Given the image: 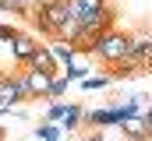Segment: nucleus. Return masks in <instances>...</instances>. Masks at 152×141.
Segmentation results:
<instances>
[{
	"label": "nucleus",
	"instance_id": "1",
	"mask_svg": "<svg viewBox=\"0 0 152 141\" xmlns=\"http://www.w3.org/2000/svg\"><path fill=\"white\" fill-rule=\"evenodd\" d=\"M127 46H131V35L117 32L113 25L106 28V32H99L88 46H85V53H92V57H99L103 64H113V60H120L124 53H127Z\"/></svg>",
	"mask_w": 152,
	"mask_h": 141
},
{
	"label": "nucleus",
	"instance_id": "2",
	"mask_svg": "<svg viewBox=\"0 0 152 141\" xmlns=\"http://www.w3.org/2000/svg\"><path fill=\"white\" fill-rule=\"evenodd\" d=\"M21 102H28L21 78H18V74H0V106L14 109V106H21Z\"/></svg>",
	"mask_w": 152,
	"mask_h": 141
},
{
	"label": "nucleus",
	"instance_id": "3",
	"mask_svg": "<svg viewBox=\"0 0 152 141\" xmlns=\"http://www.w3.org/2000/svg\"><path fill=\"white\" fill-rule=\"evenodd\" d=\"M18 78H21V85H25V95H28V99H46V95H50V78H53V74L36 70V67H25Z\"/></svg>",
	"mask_w": 152,
	"mask_h": 141
},
{
	"label": "nucleus",
	"instance_id": "4",
	"mask_svg": "<svg viewBox=\"0 0 152 141\" xmlns=\"http://www.w3.org/2000/svg\"><path fill=\"white\" fill-rule=\"evenodd\" d=\"M36 46H39V39H32V35H25V32H14V35H11V57H14L21 67L32 60Z\"/></svg>",
	"mask_w": 152,
	"mask_h": 141
},
{
	"label": "nucleus",
	"instance_id": "5",
	"mask_svg": "<svg viewBox=\"0 0 152 141\" xmlns=\"http://www.w3.org/2000/svg\"><path fill=\"white\" fill-rule=\"evenodd\" d=\"M117 127L124 131V138H127V141H149V127H145V113H134V116L120 120Z\"/></svg>",
	"mask_w": 152,
	"mask_h": 141
},
{
	"label": "nucleus",
	"instance_id": "6",
	"mask_svg": "<svg viewBox=\"0 0 152 141\" xmlns=\"http://www.w3.org/2000/svg\"><path fill=\"white\" fill-rule=\"evenodd\" d=\"M25 67H36V70H46V74H57V70H60V64L53 60L50 46H46V42H39V46H36V53H32V60H28Z\"/></svg>",
	"mask_w": 152,
	"mask_h": 141
},
{
	"label": "nucleus",
	"instance_id": "7",
	"mask_svg": "<svg viewBox=\"0 0 152 141\" xmlns=\"http://www.w3.org/2000/svg\"><path fill=\"white\" fill-rule=\"evenodd\" d=\"M50 53H53V60H57V64L71 67V64H78V53H81V49H78L75 42H64V39H57V42L50 46Z\"/></svg>",
	"mask_w": 152,
	"mask_h": 141
},
{
	"label": "nucleus",
	"instance_id": "8",
	"mask_svg": "<svg viewBox=\"0 0 152 141\" xmlns=\"http://www.w3.org/2000/svg\"><path fill=\"white\" fill-rule=\"evenodd\" d=\"M67 85H71V81H67V74H64V70H57V74L50 78V95H46V99H60V95L67 92Z\"/></svg>",
	"mask_w": 152,
	"mask_h": 141
},
{
	"label": "nucleus",
	"instance_id": "9",
	"mask_svg": "<svg viewBox=\"0 0 152 141\" xmlns=\"http://www.w3.org/2000/svg\"><path fill=\"white\" fill-rule=\"evenodd\" d=\"M81 113H85V109H81V106H78V102H67V113L60 116V124H64L67 131H75L78 124H81Z\"/></svg>",
	"mask_w": 152,
	"mask_h": 141
},
{
	"label": "nucleus",
	"instance_id": "10",
	"mask_svg": "<svg viewBox=\"0 0 152 141\" xmlns=\"http://www.w3.org/2000/svg\"><path fill=\"white\" fill-rule=\"evenodd\" d=\"M32 138L36 141H60V127H53V124H42L32 131Z\"/></svg>",
	"mask_w": 152,
	"mask_h": 141
},
{
	"label": "nucleus",
	"instance_id": "11",
	"mask_svg": "<svg viewBox=\"0 0 152 141\" xmlns=\"http://www.w3.org/2000/svg\"><path fill=\"white\" fill-rule=\"evenodd\" d=\"M106 85H110V74H85L81 78V88H88V92L92 88H106Z\"/></svg>",
	"mask_w": 152,
	"mask_h": 141
},
{
	"label": "nucleus",
	"instance_id": "12",
	"mask_svg": "<svg viewBox=\"0 0 152 141\" xmlns=\"http://www.w3.org/2000/svg\"><path fill=\"white\" fill-rule=\"evenodd\" d=\"M39 4H42V0H7V11H11V14H28Z\"/></svg>",
	"mask_w": 152,
	"mask_h": 141
},
{
	"label": "nucleus",
	"instance_id": "13",
	"mask_svg": "<svg viewBox=\"0 0 152 141\" xmlns=\"http://www.w3.org/2000/svg\"><path fill=\"white\" fill-rule=\"evenodd\" d=\"M64 113H67V102H50V109H46V120H50V124H57Z\"/></svg>",
	"mask_w": 152,
	"mask_h": 141
},
{
	"label": "nucleus",
	"instance_id": "14",
	"mask_svg": "<svg viewBox=\"0 0 152 141\" xmlns=\"http://www.w3.org/2000/svg\"><path fill=\"white\" fill-rule=\"evenodd\" d=\"M64 74H67V81H81V78L88 74V67H81V64H71V67L64 70Z\"/></svg>",
	"mask_w": 152,
	"mask_h": 141
},
{
	"label": "nucleus",
	"instance_id": "15",
	"mask_svg": "<svg viewBox=\"0 0 152 141\" xmlns=\"http://www.w3.org/2000/svg\"><path fill=\"white\" fill-rule=\"evenodd\" d=\"M18 32V28H11V25H0V42H11V35Z\"/></svg>",
	"mask_w": 152,
	"mask_h": 141
},
{
	"label": "nucleus",
	"instance_id": "16",
	"mask_svg": "<svg viewBox=\"0 0 152 141\" xmlns=\"http://www.w3.org/2000/svg\"><path fill=\"white\" fill-rule=\"evenodd\" d=\"M145 127H149V138H152V102H149V109H145Z\"/></svg>",
	"mask_w": 152,
	"mask_h": 141
},
{
	"label": "nucleus",
	"instance_id": "17",
	"mask_svg": "<svg viewBox=\"0 0 152 141\" xmlns=\"http://www.w3.org/2000/svg\"><path fill=\"white\" fill-rule=\"evenodd\" d=\"M81 141H106V138H103V134L96 131V134H85V138H81Z\"/></svg>",
	"mask_w": 152,
	"mask_h": 141
},
{
	"label": "nucleus",
	"instance_id": "18",
	"mask_svg": "<svg viewBox=\"0 0 152 141\" xmlns=\"http://www.w3.org/2000/svg\"><path fill=\"white\" fill-rule=\"evenodd\" d=\"M0 11H7V0H0Z\"/></svg>",
	"mask_w": 152,
	"mask_h": 141
},
{
	"label": "nucleus",
	"instance_id": "19",
	"mask_svg": "<svg viewBox=\"0 0 152 141\" xmlns=\"http://www.w3.org/2000/svg\"><path fill=\"white\" fill-rule=\"evenodd\" d=\"M145 70H152V60H149V64H145Z\"/></svg>",
	"mask_w": 152,
	"mask_h": 141
}]
</instances>
